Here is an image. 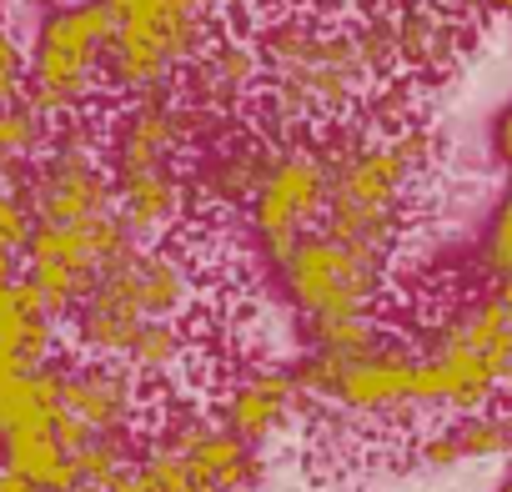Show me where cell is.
Here are the masks:
<instances>
[{
	"mask_svg": "<svg viewBox=\"0 0 512 492\" xmlns=\"http://www.w3.org/2000/svg\"><path fill=\"white\" fill-rule=\"evenodd\" d=\"M66 347V322L36 297L26 277L11 287H0V382H11L21 372L61 362Z\"/></svg>",
	"mask_w": 512,
	"mask_h": 492,
	"instance_id": "15",
	"label": "cell"
},
{
	"mask_svg": "<svg viewBox=\"0 0 512 492\" xmlns=\"http://www.w3.org/2000/svg\"><path fill=\"white\" fill-rule=\"evenodd\" d=\"M392 46H397V76L422 81V76H452L467 51L477 26H467V11L457 0H392Z\"/></svg>",
	"mask_w": 512,
	"mask_h": 492,
	"instance_id": "13",
	"label": "cell"
},
{
	"mask_svg": "<svg viewBox=\"0 0 512 492\" xmlns=\"http://www.w3.org/2000/svg\"><path fill=\"white\" fill-rule=\"evenodd\" d=\"M477 272L487 282L512 272V171H502V191L487 211V226L477 236Z\"/></svg>",
	"mask_w": 512,
	"mask_h": 492,
	"instance_id": "21",
	"label": "cell"
},
{
	"mask_svg": "<svg viewBox=\"0 0 512 492\" xmlns=\"http://www.w3.org/2000/svg\"><path fill=\"white\" fill-rule=\"evenodd\" d=\"M302 6H332V0H302Z\"/></svg>",
	"mask_w": 512,
	"mask_h": 492,
	"instance_id": "33",
	"label": "cell"
},
{
	"mask_svg": "<svg viewBox=\"0 0 512 492\" xmlns=\"http://www.w3.org/2000/svg\"><path fill=\"white\" fill-rule=\"evenodd\" d=\"M96 287L121 297L141 322H166V317H191L201 307V246L191 236H166V241H141L131 257H121Z\"/></svg>",
	"mask_w": 512,
	"mask_h": 492,
	"instance_id": "10",
	"label": "cell"
},
{
	"mask_svg": "<svg viewBox=\"0 0 512 492\" xmlns=\"http://www.w3.org/2000/svg\"><path fill=\"white\" fill-rule=\"evenodd\" d=\"M61 362L0 382V442L61 427Z\"/></svg>",
	"mask_w": 512,
	"mask_h": 492,
	"instance_id": "18",
	"label": "cell"
},
{
	"mask_svg": "<svg viewBox=\"0 0 512 492\" xmlns=\"http://www.w3.org/2000/svg\"><path fill=\"white\" fill-rule=\"evenodd\" d=\"M492 156H497V166L502 171H512V96L497 106V116H492Z\"/></svg>",
	"mask_w": 512,
	"mask_h": 492,
	"instance_id": "25",
	"label": "cell"
},
{
	"mask_svg": "<svg viewBox=\"0 0 512 492\" xmlns=\"http://www.w3.org/2000/svg\"><path fill=\"white\" fill-rule=\"evenodd\" d=\"M136 472H141L146 492H216V487L186 462V452H176V447H166V442H156V437L141 442Z\"/></svg>",
	"mask_w": 512,
	"mask_h": 492,
	"instance_id": "20",
	"label": "cell"
},
{
	"mask_svg": "<svg viewBox=\"0 0 512 492\" xmlns=\"http://www.w3.org/2000/svg\"><path fill=\"white\" fill-rule=\"evenodd\" d=\"M61 442L66 452L86 447L91 437H116V432H136L146 437L156 392L126 367V362H106V357H61Z\"/></svg>",
	"mask_w": 512,
	"mask_h": 492,
	"instance_id": "8",
	"label": "cell"
},
{
	"mask_svg": "<svg viewBox=\"0 0 512 492\" xmlns=\"http://www.w3.org/2000/svg\"><path fill=\"white\" fill-rule=\"evenodd\" d=\"M6 11H11V0H0V21H6Z\"/></svg>",
	"mask_w": 512,
	"mask_h": 492,
	"instance_id": "32",
	"label": "cell"
},
{
	"mask_svg": "<svg viewBox=\"0 0 512 492\" xmlns=\"http://www.w3.org/2000/svg\"><path fill=\"white\" fill-rule=\"evenodd\" d=\"M116 16L106 0H56L26 41V101L51 121L106 106V56Z\"/></svg>",
	"mask_w": 512,
	"mask_h": 492,
	"instance_id": "3",
	"label": "cell"
},
{
	"mask_svg": "<svg viewBox=\"0 0 512 492\" xmlns=\"http://www.w3.org/2000/svg\"><path fill=\"white\" fill-rule=\"evenodd\" d=\"M327 141V211L322 231L377 252L392 262V252L407 236L417 191L437 161V136L427 126L407 121H347Z\"/></svg>",
	"mask_w": 512,
	"mask_h": 492,
	"instance_id": "2",
	"label": "cell"
},
{
	"mask_svg": "<svg viewBox=\"0 0 512 492\" xmlns=\"http://www.w3.org/2000/svg\"><path fill=\"white\" fill-rule=\"evenodd\" d=\"M487 287L497 292V302H502V307H507V317H512V272H507V277H497V282H487Z\"/></svg>",
	"mask_w": 512,
	"mask_h": 492,
	"instance_id": "29",
	"label": "cell"
},
{
	"mask_svg": "<svg viewBox=\"0 0 512 492\" xmlns=\"http://www.w3.org/2000/svg\"><path fill=\"white\" fill-rule=\"evenodd\" d=\"M201 116L186 106L181 91H151L131 101L106 106V166L111 176L156 171V166H186L196 156Z\"/></svg>",
	"mask_w": 512,
	"mask_h": 492,
	"instance_id": "9",
	"label": "cell"
},
{
	"mask_svg": "<svg viewBox=\"0 0 512 492\" xmlns=\"http://www.w3.org/2000/svg\"><path fill=\"white\" fill-rule=\"evenodd\" d=\"M327 211V141L292 136L277 141L272 166L241 211V236L262 267H277L292 246L322 226Z\"/></svg>",
	"mask_w": 512,
	"mask_h": 492,
	"instance_id": "6",
	"label": "cell"
},
{
	"mask_svg": "<svg viewBox=\"0 0 512 492\" xmlns=\"http://www.w3.org/2000/svg\"><path fill=\"white\" fill-rule=\"evenodd\" d=\"M26 6H36V11H46V6H56V0H26Z\"/></svg>",
	"mask_w": 512,
	"mask_h": 492,
	"instance_id": "31",
	"label": "cell"
},
{
	"mask_svg": "<svg viewBox=\"0 0 512 492\" xmlns=\"http://www.w3.org/2000/svg\"><path fill=\"white\" fill-rule=\"evenodd\" d=\"M21 91H26V36L6 16L0 21V106L16 101Z\"/></svg>",
	"mask_w": 512,
	"mask_h": 492,
	"instance_id": "23",
	"label": "cell"
},
{
	"mask_svg": "<svg viewBox=\"0 0 512 492\" xmlns=\"http://www.w3.org/2000/svg\"><path fill=\"white\" fill-rule=\"evenodd\" d=\"M211 412L251 447H272L297 432L312 412V392L297 382L292 362L231 367V377L211 382Z\"/></svg>",
	"mask_w": 512,
	"mask_h": 492,
	"instance_id": "11",
	"label": "cell"
},
{
	"mask_svg": "<svg viewBox=\"0 0 512 492\" xmlns=\"http://www.w3.org/2000/svg\"><path fill=\"white\" fill-rule=\"evenodd\" d=\"M262 81H267V66H262V51H256V36L246 26H216V36L186 66L176 91L186 96V106L206 126L231 131V126L251 121V106H256V96H262Z\"/></svg>",
	"mask_w": 512,
	"mask_h": 492,
	"instance_id": "12",
	"label": "cell"
},
{
	"mask_svg": "<svg viewBox=\"0 0 512 492\" xmlns=\"http://www.w3.org/2000/svg\"><path fill=\"white\" fill-rule=\"evenodd\" d=\"M21 191L41 221H96L116 211V181L106 166V106L51 121L46 151L26 166Z\"/></svg>",
	"mask_w": 512,
	"mask_h": 492,
	"instance_id": "5",
	"label": "cell"
},
{
	"mask_svg": "<svg viewBox=\"0 0 512 492\" xmlns=\"http://www.w3.org/2000/svg\"><path fill=\"white\" fill-rule=\"evenodd\" d=\"M277 141L256 126H231L221 131L201 156H191V191L196 206L211 211H246V201L262 186L267 166H272Z\"/></svg>",
	"mask_w": 512,
	"mask_h": 492,
	"instance_id": "14",
	"label": "cell"
},
{
	"mask_svg": "<svg viewBox=\"0 0 512 492\" xmlns=\"http://www.w3.org/2000/svg\"><path fill=\"white\" fill-rule=\"evenodd\" d=\"M16 277H21V257L11 252V246H6V241H0V287H11Z\"/></svg>",
	"mask_w": 512,
	"mask_h": 492,
	"instance_id": "28",
	"label": "cell"
},
{
	"mask_svg": "<svg viewBox=\"0 0 512 492\" xmlns=\"http://www.w3.org/2000/svg\"><path fill=\"white\" fill-rule=\"evenodd\" d=\"M497 457H512V427L497 412V402L477 412H452L432 432L417 437V462L432 472H457V467H477Z\"/></svg>",
	"mask_w": 512,
	"mask_h": 492,
	"instance_id": "17",
	"label": "cell"
},
{
	"mask_svg": "<svg viewBox=\"0 0 512 492\" xmlns=\"http://www.w3.org/2000/svg\"><path fill=\"white\" fill-rule=\"evenodd\" d=\"M277 277V297L282 307L297 317V327L307 322H327V317H367L387 307V257L362 252V246L332 236V231H307L292 252L272 267Z\"/></svg>",
	"mask_w": 512,
	"mask_h": 492,
	"instance_id": "4",
	"label": "cell"
},
{
	"mask_svg": "<svg viewBox=\"0 0 512 492\" xmlns=\"http://www.w3.org/2000/svg\"><path fill=\"white\" fill-rule=\"evenodd\" d=\"M36 226H41V216H36L31 196L21 191V181H16V186H0V241H6L16 257L31 246Z\"/></svg>",
	"mask_w": 512,
	"mask_h": 492,
	"instance_id": "22",
	"label": "cell"
},
{
	"mask_svg": "<svg viewBox=\"0 0 512 492\" xmlns=\"http://www.w3.org/2000/svg\"><path fill=\"white\" fill-rule=\"evenodd\" d=\"M111 181H116V216L136 231V241H166L186 231L196 211L191 166H156V171H131Z\"/></svg>",
	"mask_w": 512,
	"mask_h": 492,
	"instance_id": "16",
	"label": "cell"
},
{
	"mask_svg": "<svg viewBox=\"0 0 512 492\" xmlns=\"http://www.w3.org/2000/svg\"><path fill=\"white\" fill-rule=\"evenodd\" d=\"M487 492H512V467H507V472H502V477H497V482H492Z\"/></svg>",
	"mask_w": 512,
	"mask_h": 492,
	"instance_id": "30",
	"label": "cell"
},
{
	"mask_svg": "<svg viewBox=\"0 0 512 492\" xmlns=\"http://www.w3.org/2000/svg\"><path fill=\"white\" fill-rule=\"evenodd\" d=\"M262 51L267 81L251 106V126L272 141L292 136H332L367 111L372 71L352 41L342 11L302 6V0H272L246 26Z\"/></svg>",
	"mask_w": 512,
	"mask_h": 492,
	"instance_id": "1",
	"label": "cell"
},
{
	"mask_svg": "<svg viewBox=\"0 0 512 492\" xmlns=\"http://www.w3.org/2000/svg\"><path fill=\"white\" fill-rule=\"evenodd\" d=\"M76 492H146V482H141V472H136V462H131V467H121V472H111V477H101V482H81Z\"/></svg>",
	"mask_w": 512,
	"mask_h": 492,
	"instance_id": "26",
	"label": "cell"
},
{
	"mask_svg": "<svg viewBox=\"0 0 512 492\" xmlns=\"http://www.w3.org/2000/svg\"><path fill=\"white\" fill-rule=\"evenodd\" d=\"M201 6H206V16L216 26H251L256 16L272 6V0H201Z\"/></svg>",
	"mask_w": 512,
	"mask_h": 492,
	"instance_id": "24",
	"label": "cell"
},
{
	"mask_svg": "<svg viewBox=\"0 0 512 492\" xmlns=\"http://www.w3.org/2000/svg\"><path fill=\"white\" fill-rule=\"evenodd\" d=\"M392 337L387 317L382 312H367V317H327V322H307L302 327V342L312 352H332V357H362L372 347H382Z\"/></svg>",
	"mask_w": 512,
	"mask_h": 492,
	"instance_id": "19",
	"label": "cell"
},
{
	"mask_svg": "<svg viewBox=\"0 0 512 492\" xmlns=\"http://www.w3.org/2000/svg\"><path fill=\"white\" fill-rule=\"evenodd\" d=\"M136 231L111 211L96 221H41L31 246L21 252V277L36 287V297L66 322L91 292L96 282L136 252Z\"/></svg>",
	"mask_w": 512,
	"mask_h": 492,
	"instance_id": "7",
	"label": "cell"
},
{
	"mask_svg": "<svg viewBox=\"0 0 512 492\" xmlns=\"http://www.w3.org/2000/svg\"><path fill=\"white\" fill-rule=\"evenodd\" d=\"M0 492H61V487H51V482H36V477H26V472H16V467H6V462H0Z\"/></svg>",
	"mask_w": 512,
	"mask_h": 492,
	"instance_id": "27",
	"label": "cell"
}]
</instances>
